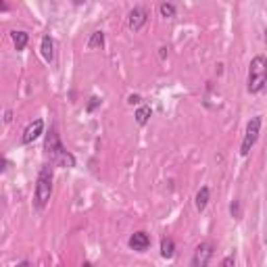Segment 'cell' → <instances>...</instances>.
Segmentation results:
<instances>
[{
    "mask_svg": "<svg viewBox=\"0 0 267 267\" xmlns=\"http://www.w3.org/2000/svg\"><path fill=\"white\" fill-rule=\"evenodd\" d=\"M209 188L207 186H202V188L197 192V199H194V202H197V209L199 211H204V207H207V202H209Z\"/></svg>",
    "mask_w": 267,
    "mask_h": 267,
    "instance_id": "7c38bea8",
    "label": "cell"
},
{
    "mask_svg": "<svg viewBox=\"0 0 267 267\" xmlns=\"http://www.w3.org/2000/svg\"><path fill=\"white\" fill-rule=\"evenodd\" d=\"M159 13H161V17H175V4L163 2L161 6H159Z\"/></svg>",
    "mask_w": 267,
    "mask_h": 267,
    "instance_id": "9a60e30c",
    "label": "cell"
},
{
    "mask_svg": "<svg viewBox=\"0 0 267 267\" xmlns=\"http://www.w3.org/2000/svg\"><path fill=\"white\" fill-rule=\"evenodd\" d=\"M11 38H13V44H15V48L17 50H23L25 46H28V42H30V35L25 33V32H11Z\"/></svg>",
    "mask_w": 267,
    "mask_h": 267,
    "instance_id": "30bf717a",
    "label": "cell"
},
{
    "mask_svg": "<svg viewBox=\"0 0 267 267\" xmlns=\"http://www.w3.org/2000/svg\"><path fill=\"white\" fill-rule=\"evenodd\" d=\"M213 251H215V246L209 240H204L200 242L197 248H194V255H192V267H207L211 257H213Z\"/></svg>",
    "mask_w": 267,
    "mask_h": 267,
    "instance_id": "5b68a950",
    "label": "cell"
},
{
    "mask_svg": "<svg viewBox=\"0 0 267 267\" xmlns=\"http://www.w3.org/2000/svg\"><path fill=\"white\" fill-rule=\"evenodd\" d=\"M50 194H52V167L50 165H44L38 173V180H35V207L44 209L46 202L50 200Z\"/></svg>",
    "mask_w": 267,
    "mask_h": 267,
    "instance_id": "3957f363",
    "label": "cell"
},
{
    "mask_svg": "<svg viewBox=\"0 0 267 267\" xmlns=\"http://www.w3.org/2000/svg\"><path fill=\"white\" fill-rule=\"evenodd\" d=\"M17 267H32V265H30V261H21V263L17 265Z\"/></svg>",
    "mask_w": 267,
    "mask_h": 267,
    "instance_id": "ffe728a7",
    "label": "cell"
},
{
    "mask_svg": "<svg viewBox=\"0 0 267 267\" xmlns=\"http://www.w3.org/2000/svg\"><path fill=\"white\" fill-rule=\"evenodd\" d=\"M221 267H234V257H226V259L221 261Z\"/></svg>",
    "mask_w": 267,
    "mask_h": 267,
    "instance_id": "ac0fdd59",
    "label": "cell"
},
{
    "mask_svg": "<svg viewBox=\"0 0 267 267\" xmlns=\"http://www.w3.org/2000/svg\"><path fill=\"white\" fill-rule=\"evenodd\" d=\"M175 255V242L171 238H163L161 240V257L163 259H171Z\"/></svg>",
    "mask_w": 267,
    "mask_h": 267,
    "instance_id": "8fae6325",
    "label": "cell"
},
{
    "mask_svg": "<svg viewBox=\"0 0 267 267\" xmlns=\"http://www.w3.org/2000/svg\"><path fill=\"white\" fill-rule=\"evenodd\" d=\"M82 267H92V263H88V261H86V263H84Z\"/></svg>",
    "mask_w": 267,
    "mask_h": 267,
    "instance_id": "44dd1931",
    "label": "cell"
},
{
    "mask_svg": "<svg viewBox=\"0 0 267 267\" xmlns=\"http://www.w3.org/2000/svg\"><path fill=\"white\" fill-rule=\"evenodd\" d=\"M267 84V59L265 57H255L248 65V79H246V88L248 92H261Z\"/></svg>",
    "mask_w": 267,
    "mask_h": 267,
    "instance_id": "7a4b0ae2",
    "label": "cell"
},
{
    "mask_svg": "<svg viewBox=\"0 0 267 267\" xmlns=\"http://www.w3.org/2000/svg\"><path fill=\"white\" fill-rule=\"evenodd\" d=\"M265 40H267V30H265Z\"/></svg>",
    "mask_w": 267,
    "mask_h": 267,
    "instance_id": "7402d4cb",
    "label": "cell"
},
{
    "mask_svg": "<svg viewBox=\"0 0 267 267\" xmlns=\"http://www.w3.org/2000/svg\"><path fill=\"white\" fill-rule=\"evenodd\" d=\"M148 246H150V238H148L146 232L132 234V238H130V248H134V251H138V253H144Z\"/></svg>",
    "mask_w": 267,
    "mask_h": 267,
    "instance_id": "ba28073f",
    "label": "cell"
},
{
    "mask_svg": "<svg viewBox=\"0 0 267 267\" xmlns=\"http://www.w3.org/2000/svg\"><path fill=\"white\" fill-rule=\"evenodd\" d=\"M150 115H153V111H150V106H140V109L136 111V115H134V117H136V123L138 126H146L148 123V119H150Z\"/></svg>",
    "mask_w": 267,
    "mask_h": 267,
    "instance_id": "4fadbf2b",
    "label": "cell"
},
{
    "mask_svg": "<svg viewBox=\"0 0 267 267\" xmlns=\"http://www.w3.org/2000/svg\"><path fill=\"white\" fill-rule=\"evenodd\" d=\"M42 132H44V121L42 119H35V121L30 123L28 128H25L23 136H21V142H23V144H32L35 138L42 136Z\"/></svg>",
    "mask_w": 267,
    "mask_h": 267,
    "instance_id": "52a82bcc",
    "label": "cell"
},
{
    "mask_svg": "<svg viewBox=\"0 0 267 267\" xmlns=\"http://www.w3.org/2000/svg\"><path fill=\"white\" fill-rule=\"evenodd\" d=\"M146 19H148V15H146L144 8H142V6H134L132 11H130V15H128L130 30H134V32L142 30V28H144V23H146Z\"/></svg>",
    "mask_w": 267,
    "mask_h": 267,
    "instance_id": "8992f818",
    "label": "cell"
},
{
    "mask_svg": "<svg viewBox=\"0 0 267 267\" xmlns=\"http://www.w3.org/2000/svg\"><path fill=\"white\" fill-rule=\"evenodd\" d=\"M104 46V33L102 32H94L88 40V48H102Z\"/></svg>",
    "mask_w": 267,
    "mask_h": 267,
    "instance_id": "5bb4252c",
    "label": "cell"
},
{
    "mask_svg": "<svg viewBox=\"0 0 267 267\" xmlns=\"http://www.w3.org/2000/svg\"><path fill=\"white\" fill-rule=\"evenodd\" d=\"M259 130H261V117L257 115V117H253L251 121H248V126H246L242 146H240V155H242V157H246L248 153H251V148L255 146L257 138H259Z\"/></svg>",
    "mask_w": 267,
    "mask_h": 267,
    "instance_id": "277c9868",
    "label": "cell"
},
{
    "mask_svg": "<svg viewBox=\"0 0 267 267\" xmlns=\"http://www.w3.org/2000/svg\"><path fill=\"white\" fill-rule=\"evenodd\" d=\"M99 104H100V99H99V96H92L90 102H88V113H92V111H94Z\"/></svg>",
    "mask_w": 267,
    "mask_h": 267,
    "instance_id": "e0dca14e",
    "label": "cell"
},
{
    "mask_svg": "<svg viewBox=\"0 0 267 267\" xmlns=\"http://www.w3.org/2000/svg\"><path fill=\"white\" fill-rule=\"evenodd\" d=\"M44 150H46V155L50 157L52 163H57L61 167H75V157L65 150V146L61 144V140L57 136V132L52 130L48 136H46V144H44Z\"/></svg>",
    "mask_w": 267,
    "mask_h": 267,
    "instance_id": "6da1fadb",
    "label": "cell"
},
{
    "mask_svg": "<svg viewBox=\"0 0 267 267\" xmlns=\"http://www.w3.org/2000/svg\"><path fill=\"white\" fill-rule=\"evenodd\" d=\"M140 100H142V99H140V96H138V94H132V96H130V99H128V102H130V104H138Z\"/></svg>",
    "mask_w": 267,
    "mask_h": 267,
    "instance_id": "d6986e66",
    "label": "cell"
},
{
    "mask_svg": "<svg viewBox=\"0 0 267 267\" xmlns=\"http://www.w3.org/2000/svg\"><path fill=\"white\" fill-rule=\"evenodd\" d=\"M230 213H232V217L240 219V200H232V204H230Z\"/></svg>",
    "mask_w": 267,
    "mask_h": 267,
    "instance_id": "2e32d148",
    "label": "cell"
},
{
    "mask_svg": "<svg viewBox=\"0 0 267 267\" xmlns=\"http://www.w3.org/2000/svg\"><path fill=\"white\" fill-rule=\"evenodd\" d=\"M40 52H42V57H44V61H46V63H52V61H55V40H52L48 33L42 38Z\"/></svg>",
    "mask_w": 267,
    "mask_h": 267,
    "instance_id": "9c48e42d",
    "label": "cell"
}]
</instances>
